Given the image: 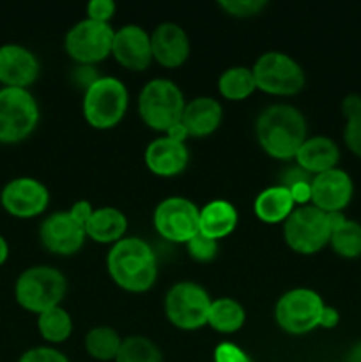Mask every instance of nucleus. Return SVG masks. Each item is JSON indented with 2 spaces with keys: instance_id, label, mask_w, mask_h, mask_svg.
<instances>
[{
  "instance_id": "obj_1",
  "label": "nucleus",
  "mask_w": 361,
  "mask_h": 362,
  "mask_svg": "<svg viewBox=\"0 0 361 362\" xmlns=\"http://www.w3.org/2000/svg\"><path fill=\"white\" fill-rule=\"evenodd\" d=\"M255 136L269 158L292 161L308 138V124L299 108L276 103L262 110L255 122Z\"/></svg>"
},
{
  "instance_id": "obj_2",
  "label": "nucleus",
  "mask_w": 361,
  "mask_h": 362,
  "mask_svg": "<svg viewBox=\"0 0 361 362\" xmlns=\"http://www.w3.org/2000/svg\"><path fill=\"white\" fill-rule=\"evenodd\" d=\"M106 271L112 281L127 293H145L158 279V258L147 240L124 237L110 246Z\"/></svg>"
},
{
  "instance_id": "obj_3",
  "label": "nucleus",
  "mask_w": 361,
  "mask_h": 362,
  "mask_svg": "<svg viewBox=\"0 0 361 362\" xmlns=\"http://www.w3.org/2000/svg\"><path fill=\"white\" fill-rule=\"evenodd\" d=\"M67 293V278L52 265H34L21 272L14 281V299L21 310L41 315L62 306Z\"/></svg>"
},
{
  "instance_id": "obj_4",
  "label": "nucleus",
  "mask_w": 361,
  "mask_h": 362,
  "mask_svg": "<svg viewBox=\"0 0 361 362\" xmlns=\"http://www.w3.org/2000/svg\"><path fill=\"white\" fill-rule=\"evenodd\" d=\"M130 106L126 83L115 76H99L81 99L85 122L98 131H108L124 120Z\"/></svg>"
},
{
  "instance_id": "obj_5",
  "label": "nucleus",
  "mask_w": 361,
  "mask_h": 362,
  "mask_svg": "<svg viewBox=\"0 0 361 362\" xmlns=\"http://www.w3.org/2000/svg\"><path fill=\"white\" fill-rule=\"evenodd\" d=\"M184 106V92L168 78H152L138 95V115L142 122L161 134L180 122Z\"/></svg>"
},
{
  "instance_id": "obj_6",
  "label": "nucleus",
  "mask_w": 361,
  "mask_h": 362,
  "mask_svg": "<svg viewBox=\"0 0 361 362\" xmlns=\"http://www.w3.org/2000/svg\"><path fill=\"white\" fill-rule=\"evenodd\" d=\"M39 119L38 99L28 88L0 87V144L25 141L35 131Z\"/></svg>"
},
{
  "instance_id": "obj_7",
  "label": "nucleus",
  "mask_w": 361,
  "mask_h": 362,
  "mask_svg": "<svg viewBox=\"0 0 361 362\" xmlns=\"http://www.w3.org/2000/svg\"><path fill=\"white\" fill-rule=\"evenodd\" d=\"M257 90L269 95L290 98L306 85V74L294 57L283 52H265L251 66Z\"/></svg>"
},
{
  "instance_id": "obj_8",
  "label": "nucleus",
  "mask_w": 361,
  "mask_h": 362,
  "mask_svg": "<svg viewBox=\"0 0 361 362\" xmlns=\"http://www.w3.org/2000/svg\"><path fill=\"white\" fill-rule=\"evenodd\" d=\"M212 297L195 281L173 283L165 296V315L180 331H198L207 325Z\"/></svg>"
},
{
  "instance_id": "obj_9",
  "label": "nucleus",
  "mask_w": 361,
  "mask_h": 362,
  "mask_svg": "<svg viewBox=\"0 0 361 362\" xmlns=\"http://www.w3.org/2000/svg\"><path fill=\"white\" fill-rule=\"evenodd\" d=\"M324 308V299L315 290L299 286L280 297L275 306V320L287 334L303 336L319 327Z\"/></svg>"
},
{
  "instance_id": "obj_10",
  "label": "nucleus",
  "mask_w": 361,
  "mask_h": 362,
  "mask_svg": "<svg viewBox=\"0 0 361 362\" xmlns=\"http://www.w3.org/2000/svg\"><path fill=\"white\" fill-rule=\"evenodd\" d=\"M283 239L294 253L306 257L319 253L331 239L328 214L314 205L296 207L283 223Z\"/></svg>"
},
{
  "instance_id": "obj_11",
  "label": "nucleus",
  "mask_w": 361,
  "mask_h": 362,
  "mask_svg": "<svg viewBox=\"0 0 361 362\" xmlns=\"http://www.w3.org/2000/svg\"><path fill=\"white\" fill-rule=\"evenodd\" d=\"M115 28L110 23L84 20L76 21L64 37V49L76 66H96L112 55Z\"/></svg>"
},
{
  "instance_id": "obj_12",
  "label": "nucleus",
  "mask_w": 361,
  "mask_h": 362,
  "mask_svg": "<svg viewBox=\"0 0 361 362\" xmlns=\"http://www.w3.org/2000/svg\"><path fill=\"white\" fill-rule=\"evenodd\" d=\"M200 209L186 197H168L156 205L152 225L159 237L172 244L186 246L198 233Z\"/></svg>"
},
{
  "instance_id": "obj_13",
  "label": "nucleus",
  "mask_w": 361,
  "mask_h": 362,
  "mask_svg": "<svg viewBox=\"0 0 361 362\" xmlns=\"http://www.w3.org/2000/svg\"><path fill=\"white\" fill-rule=\"evenodd\" d=\"M0 205L13 218H38L48 209L50 191L41 180L34 177H16L0 191Z\"/></svg>"
},
{
  "instance_id": "obj_14",
  "label": "nucleus",
  "mask_w": 361,
  "mask_h": 362,
  "mask_svg": "<svg viewBox=\"0 0 361 362\" xmlns=\"http://www.w3.org/2000/svg\"><path fill=\"white\" fill-rule=\"evenodd\" d=\"M87 240L84 226L78 225L67 211L52 212L39 226V243L57 257H73Z\"/></svg>"
},
{
  "instance_id": "obj_15",
  "label": "nucleus",
  "mask_w": 361,
  "mask_h": 362,
  "mask_svg": "<svg viewBox=\"0 0 361 362\" xmlns=\"http://www.w3.org/2000/svg\"><path fill=\"white\" fill-rule=\"evenodd\" d=\"M112 57L127 71L149 69L152 64L151 32L137 23H127L113 34Z\"/></svg>"
},
{
  "instance_id": "obj_16",
  "label": "nucleus",
  "mask_w": 361,
  "mask_h": 362,
  "mask_svg": "<svg viewBox=\"0 0 361 362\" xmlns=\"http://www.w3.org/2000/svg\"><path fill=\"white\" fill-rule=\"evenodd\" d=\"M354 194V182L349 173L342 168H333L329 172L311 177V204L319 211L343 212L349 207Z\"/></svg>"
},
{
  "instance_id": "obj_17",
  "label": "nucleus",
  "mask_w": 361,
  "mask_h": 362,
  "mask_svg": "<svg viewBox=\"0 0 361 362\" xmlns=\"http://www.w3.org/2000/svg\"><path fill=\"white\" fill-rule=\"evenodd\" d=\"M41 73L35 53L18 42L0 46V83L2 87L30 88Z\"/></svg>"
},
{
  "instance_id": "obj_18",
  "label": "nucleus",
  "mask_w": 361,
  "mask_h": 362,
  "mask_svg": "<svg viewBox=\"0 0 361 362\" xmlns=\"http://www.w3.org/2000/svg\"><path fill=\"white\" fill-rule=\"evenodd\" d=\"M152 60L166 69L180 67L191 53L190 37L176 21H163L151 32Z\"/></svg>"
},
{
  "instance_id": "obj_19",
  "label": "nucleus",
  "mask_w": 361,
  "mask_h": 362,
  "mask_svg": "<svg viewBox=\"0 0 361 362\" xmlns=\"http://www.w3.org/2000/svg\"><path fill=\"white\" fill-rule=\"evenodd\" d=\"M144 161L152 175L170 179V177L180 175L188 168L190 151L186 144H180L166 134H161L145 147Z\"/></svg>"
},
{
  "instance_id": "obj_20",
  "label": "nucleus",
  "mask_w": 361,
  "mask_h": 362,
  "mask_svg": "<svg viewBox=\"0 0 361 362\" xmlns=\"http://www.w3.org/2000/svg\"><path fill=\"white\" fill-rule=\"evenodd\" d=\"M180 122L186 127L190 138L211 136L223 122L222 103L211 95H198L186 101Z\"/></svg>"
},
{
  "instance_id": "obj_21",
  "label": "nucleus",
  "mask_w": 361,
  "mask_h": 362,
  "mask_svg": "<svg viewBox=\"0 0 361 362\" xmlns=\"http://www.w3.org/2000/svg\"><path fill=\"white\" fill-rule=\"evenodd\" d=\"M296 165L311 177L336 168L340 161V147L329 136H308L294 158Z\"/></svg>"
},
{
  "instance_id": "obj_22",
  "label": "nucleus",
  "mask_w": 361,
  "mask_h": 362,
  "mask_svg": "<svg viewBox=\"0 0 361 362\" xmlns=\"http://www.w3.org/2000/svg\"><path fill=\"white\" fill-rule=\"evenodd\" d=\"M239 223V212L229 200L216 198L205 204L198 214V233L212 240L229 237Z\"/></svg>"
},
{
  "instance_id": "obj_23",
  "label": "nucleus",
  "mask_w": 361,
  "mask_h": 362,
  "mask_svg": "<svg viewBox=\"0 0 361 362\" xmlns=\"http://www.w3.org/2000/svg\"><path fill=\"white\" fill-rule=\"evenodd\" d=\"M127 218L120 209L117 207H98L92 212L91 219L85 225L87 239H92L98 244L113 246L120 239L126 237Z\"/></svg>"
},
{
  "instance_id": "obj_24",
  "label": "nucleus",
  "mask_w": 361,
  "mask_h": 362,
  "mask_svg": "<svg viewBox=\"0 0 361 362\" xmlns=\"http://www.w3.org/2000/svg\"><path fill=\"white\" fill-rule=\"evenodd\" d=\"M294 209H296V204L290 197V191L280 184L262 189L253 200L255 216L265 225L285 223Z\"/></svg>"
},
{
  "instance_id": "obj_25",
  "label": "nucleus",
  "mask_w": 361,
  "mask_h": 362,
  "mask_svg": "<svg viewBox=\"0 0 361 362\" xmlns=\"http://www.w3.org/2000/svg\"><path fill=\"white\" fill-rule=\"evenodd\" d=\"M246 322V311L243 304L237 303L232 297H218L212 299L209 310L207 325L219 334H234L241 331Z\"/></svg>"
},
{
  "instance_id": "obj_26",
  "label": "nucleus",
  "mask_w": 361,
  "mask_h": 362,
  "mask_svg": "<svg viewBox=\"0 0 361 362\" xmlns=\"http://www.w3.org/2000/svg\"><path fill=\"white\" fill-rule=\"evenodd\" d=\"M257 90L251 67L232 66L218 78V92L227 101H244Z\"/></svg>"
},
{
  "instance_id": "obj_27",
  "label": "nucleus",
  "mask_w": 361,
  "mask_h": 362,
  "mask_svg": "<svg viewBox=\"0 0 361 362\" xmlns=\"http://www.w3.org/2000/svg\"><path fill=\"white\" fill-rule=\"evenodd\" d=\"M38 331L50 346L60 345V343H66L73 334V318L66 308H52L38 315Z\"/></svg>"
},
{
  "instance_id": "obj_28",
  "label": "nucleus",
  "mask_w": 361,
  "mask_h": 362,
  "mask_svg": "<svg viewBox=\"0 0 361 362\" xmlns=\"http://www.w3.org/2000/svg\"><path fill=\"white\" fill-rule=\"evenodd\" d=\"M122 338L110 325H96L85 334L84 346L88 357L99 362L115 361Z\"/></svg>"
},
{
  "instance_id": "obj_29",
  "label": "nucleus",
  "mask_w": 361,
  "mask_h": 362,
  "mask_svg": "<svg viewBox=\"0 0 361 362\" xmlns=\"http://www.w3.org/2000/svg\"><path fill=\"white\" fill-rule=\"evenodd\" d=\"M115 362H163V354L147 336L133 334L122 338Z\"/></svg>"
},
{
  "instance_id": "obj_30",
  "label": "nucleus",
  "mask_w": 361,
  "mask_h": 362,
  "mask_svg": "<svg viewBox=\"0 0 361 362\" xmlns=\"http://www.w3.org/2000/svg\"><path fill=\"white\" fill-rule=\"evenodd\" d=\"M329 246L338 257L356 260L361 257V223L347 219L342 226L331 232Z\"/></svg>"
},
{
  "instance_id": "obj_31",
  "label": "nucleus",
  "mask_w": 361,
  "mask_h": 362,
  "mask_svg": "<svg viewBox=\"0 0 361 362\" xmlns=\"http://www.w3.org/2000/svg\"><path fill=\"white\" fill-rule=\"evenodd\" d=\"M218 7L234 18H251L268 7L265 0H219Z\"/></svg>"
},
{
  "instance_id": "obj_32",
  "label": "nucleus",
  "mask_w": 361,
  "mask_h": 362,
  "mask_svg": "<svg viewBox=\"0 0 361 362\" xmlns=\"http://www.w3.org/2000/svg\"><path fill=\"white\" fill-rule=\"evenodd\" d=\"M219 244L218 240H212L209 237L202 235V233H197L190 243L186 244V251L195 262H200V264H207V262H212L218 255Z\"/></svg>"
},
{
  "instance_id": "obj_33",
  "label": "nucleus",
  "mask_w": 361,
  "mask_h": 362,
  "mask_svg": "<svg viewBox=\"0 0 361 362\" xmlns=\"http://www.w3.org/2000/svg\"><path fill=\"white\" fill-rule=\"evenodd\" d=\"M18 362H69V359H67L66 354H62L55 346L42 345L25 350Z\"/></svg>"
},
{
  "instance_id": "obj_34",
  "label": "nucleus",
  "mask_w": 361,
  "mask_h": 362,
  "mask_svg": "<svg viewBox=\"0 0 361 362\" xmlns=\"http://www.w3.org/2000/svg\"><path fill=\"white\" fill-rule=\"evenodd\" d=\"M212 361L214 362H253L251 357L241 349L239 345L230 341L219 343L212 354Z\"/></svg>"
},
{
  "instance_id": "obj_35",
  "label": "nucleus",
  "mask_w": 361,
  "mask_h": 362,
  "mask_svg": "<svg viewBox=\"0 0 361 362\" xmlns=\"http://www.w3.org/2000/svg\"><path fill=\"white\" fill-rule=\"evenodd\" d=\"M117 6L113 0H91L87 4V16L88 20L99 21V23H110L115 16Z\"/></svg>"
},
{
  "instance_id": "obj_36",
  "label": "nucleus",
  "mask_w": 361,
  "mask_h": 362,
  "mask_svg": "<svg viewBox=\"0 0 361 362\" xmlns=\"http://www.w3.org/2000/svg\"><path fill=\"white\" fill-rule=\"evenodd\" d=\"M343 141L347 148L361 159V115L347 120L343 127Z\"/></svg>"
},
{
  "instance_id": "obj_37",
  "label": "nucleus",
  "mask_w": 361,
  "mask_h": 362,
  "mask_svg": "<svg viewBox=\"0 0 361 362\" xmlns=\"http://www.w3.org/2000/svg\"><path fill=\"white\" fill-rule=\"evenodd\" d=\"M71 78H73V83L85 92L96 80H98L99 74L98 71L94 69V66H76L73 69Z\"/></svg>"
},
{
  "instance_id": "obj_38",
  "label": "nucleus",
  "mask_w": 361,
  "mask_h": 362,
  "mask_svg": "<svg viewBox=\"0 0 361 362\" xmlns=\"http://www.w3.org/2000/svg\"><path fill=\"white\" fill-rule=\"evenodd\" d=\"M308 180H311L310 173H306L303 168H299L297 165H294V166H290V168H287L285 172L280 175V186H283L289 189V187L294 186V184L308 182Z\"/></svg>"
},
{
  "instance_id": "obj_39",
  "label": "nucleus",
  "mask_w": 361,
  "mask_h": 362,
  "mask_svg": "<svg viewBox=\"0 0 361 362\" xmlns=\"http://www.w3.org/2000/svg\"><path fill=\"white\" fill-rule=\"evenodd\" d=\"M67 212H69V216L78 223V225L85 228V225H87L88 219H91L92 212H94V207H92L91 202L78 200L71 205V209Z\"/></svg>"
},
{
  "instance_id": "obj_40",
  "label": "nucleus",
  "mask_w": 361,
  "mask_h": 362,
  "mask_svg": "<svg viewBox=\"0 0 361 362\" xmlns=\"http://www.w3.org/2000/svg\"><path fill=\"white\" fill-rule=\"evenodd\" d=\"M342 112L345 119H354V117L361 115V95L360 94H349L343 98L342 101Z\"/></svg>"
},
{
  "instance_id": "obj_41",
  "label": "nucleus",
  "mask_w": 361,
  "mask_h": 362,
  "mask_svg": "<svg viewBox=\"0 0 361 362\" xmlns=\"http://www.w3.org/2000/svg\"><path fill=\"white\" fill-rule=\"evenodd\" d=\"M338 324H340L338 310H336V308L328 306V304H326L324 311H322V315H321V324H319V327H322V329H335Z\"/></svg>"
},
{
  "instance_id": "obj_42",
  "label": "nucleus",
  "mask_w": 361,
  "mask_h": 362,
  "mask_svg": "<svg viewBox=\"0 0 361 362\" xmlns=\"http://www.w3.org/2000/svg\"><path fill=\"white\" fill-rule=\"evenodd\" d=\"M165 134L168 138H172V140L180 141V144H186V140H188V138H190V134H188L186 127L183 126V122H179V124H176V126H173V127H170V129L166 131Z\"/></svg>"
},
{
  "instance_id": "obj_43",
  "label": "nucleus",
  "mask_w": 361,
  "mask_h": 362,
  "mask_svg": "<svg viewBox=\"0 0 361 362\" xmlns=\"http://www.w3.org/2000/svg\"><path fill=\"white\" fill-rule=\"evenodd\" d=\"M345 362H361V341L354 343V345L350 346V350L347 352Z\"/></svg>"
},
{
  "instance_id": "obj_44",
  "label": "nucleus",
  "mask_w": 361,
  "mask_h": 362,
  "mask_svg": "<svg viewBox=\"0 0 361 362\" xmlns=\"http://www.w3.org/2000/svg\"><path fill=\"white\" fill-rule=\"evenodd\" d=\"M7 258H9V243H7L6 237L0 233V267L6 264Z\"/></svg>"
}]
</instances>
